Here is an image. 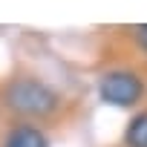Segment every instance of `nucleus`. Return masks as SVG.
Instances as JSON below:
<instances>
[{"label": "nucleus", "mask_w": 147, "mask_h": 147, "mask_svg": "<svg viewBox=\"0 0 147 147\" xmlns=\"http://www.w3.org/2000/svg\"><path fill=\"white\" fill-rule=\"evenodd\" d=\"M3 104L18 113V115H29V118H46L58 110L61 98L52 87H46L38 78H12L3 92H0Z\"/></svg>", "instance_id": "f257e3e1"}, {"label": "nucleus", "mask_w": 147, "mask_h": 147, "mask_svg": "<svg viewBox=\"0 0 147 147\" xmlns=\"http://www.w3.org/2000/svg\"><path fill=\"white\" fill-rule=\"evenodd\" d=\"M138 95H141V78L136 72L115 69V72H107L101 78V98L110 101V104L130 107V104L138 101Z\"/></svg>", "instance_id": "f03ea898"}, {"label": "nucleus", "mask_w": 147, "mask_h": 147, "mask_svg": "<svg viewBox=\"0 0 147 147\" xmlns=\"http://www.w3.org/2000/svg\"><path fill=\"white\" fill-rule=\"evenodd\" d=\"M3 147H49V141H46V136H43L38 127H32V124H20V127L9 130Z\"/></svg>", "instance_id": "7ed1b4c3"}, {"label": "nucleus", "mask_w": 147, "mask_h": 147, "mask_svg": "<svg viewBox=\"0 0 147 147\" xmlns=\"http://www.w3.org/2000/svg\"><path fill=\"white\" fill-rule=\"evenodd\" d=\"M127 144L130 147H147V113H138L127 127Z\"/></svg>", "instance_id": "20e7f679"}, {"label": "nucleus", "mask_w": 147, "mask_h": 147, "mask_svg": "<svg viewBox=\"0 0 147 147\" xmlns=\"http://www.w3.org/2000/svg\"><path fill=\"white\" fill-rule=\"evenodd\" d=\"M136 40H138V46L147 52V23H144V26H136Z\"/></svg>", "instance_id": "39448f33"}]
</instances>
